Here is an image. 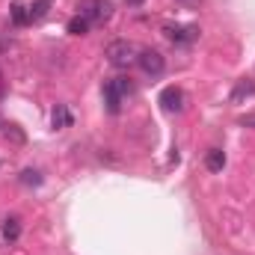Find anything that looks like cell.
I'll use <instances>...</instances> for the list:
<instances>
[{
    "label": "cell",
    "instance_id": "cell-8",
    "mask_svg": "<svg viewBox=\"0 0 255 255\" xmlns=\"http://www.w3.org/2000/svg\"><path fill=\"white\" fill-rule=\"evenodd\" d=\"M205 166H208L211 172H223V166H226V151H223V148L205 151Z\"/></svg>",
    "mask_w": 255,
    "mask_h": 255
},
{
    "label": "cell",
    "instance_id": "cell-4",
    "mask_svg": "<svg viewBox=\"0 0 255 255\" xmlns=\"http://www.w3.org/2000/svg\"><path fill=\"white\" fill-rule=\"evenodd\" d=\"M136 65H139L145 74H151V77H160V74H163V68H166V60H163V54H160V51H151V48H145V51H139Z\"/></svg>",
    "mask_w": 255,
    "mask_h": 255
},
{
    "label": "cell",
    "instance_id": "cell-3",
    "mask_svg": "<svg viewBox=\"0 0 255 255\" xmlns=\"http://www.w3.org/2000/svg\"><path fill=\"white\" fill-rule=\"evenodd\" d=\"M163 36L172 45H193L199 39V27L196 24H166L163 27Z\"/></svg>",
    "mask_w": 255,
    "mask_h": 255
},
{
    "label": "cell",
    "instance_id": "cell-17",
    "mask_svg": "<svg viewBox=\"0 0 255 255\" xmlns=\"http://www.w3.org/2000/svg\"><path fill=\"white\" fill-rule=\"evenodd\" d=\"M181 6H187V9H196V6H202V0H178Z\"/></svg>",
    "mask_w": 255,
    "mask_h": 255
},
{
    "label": "cell",
    "instance_id": "cell-7",
    "mask_svg": "<svg viewBox=\"0 0 255 255\" xmlns=\"http://www.w3.org/2000/svg\"><path fill=\"white\" fill-rule=\"evenodd\" d=\"M9 18H12V24H15V27H27V24H30V9H27L24 3H18V0H15V3L9 6Z\"/></svg>",
    "mask_w": 255,
    "mask_h": 255
},
{
    "label": "cell",
    "instance_id": "cell-16",
    "mask_svg": "<svg viewBox=\"0 0 255 255\" xmlns=\"http://www.w3.org/2000/svg\"><path fill=\"white\" fill-rule=\"evenodd\" d=\"M6 136H12V139L24 142V133H21V130H15V125H6Z\"/></svg>",
    "mask_w": 255,
    "mask_h": 255
},
{
    "label": "cell",
    "instance_id": "cell-6",
    "mask_svg": "<svg viewBox=\"0 0 255 255\" xmlns=\"http://www.w3.org/2000/svg\"><path fill=\"white\" fill-rule=\"evenodd\" d=\"M122 101H125V98L119 95V89L113 86V80H107V83H104V107H107V113H110V116H119V113H122Z\"/></svg>",
    "mask_w": 255,
    "mask_h": 255
},
{
    "label": "cell",
    "instance_id": "cell-5",
    "mask_svg": "<svg viewBox=\"0 0 255 255\" xmlns=\"http://www.w3.org/2000/svg\"><path fill=\"white\" fill-rule=\"evenodd\" d=\"M157 101H160V107L166 113H181L184 110V89L181 86H166Z\"/></svg>",
    "mask_w": 255,
    "mask_h": 255
},
{
    "label": "cell",
    "instance_id": "cell-2",
    "mask_svg": "<svg viewBox=\"0 0 255 255\" xmlns=\"http://www.w3.org/2000/svg\"><path fill=\"white\" fill-rule=\"evenodd\" d=\"M77 15H83L89 24H104L113 18V0H80Z\"/></svg>",
    "mask_w": 255,
    "mask_h": 255
},
{
    "label": "cell",
    "instance_id": "cell-1",
    "mask_svg": "<svg viewBox=\"0 0 255 255\" xmlns=\"http://www.w3.org/2000/svg\"><path fill=\"white\" fill-rule=\"evenodd\" d=\"M104 57H107V63L113 65V68H128V65L136 63L139 51H136V45H133V42H128V39H116V42H110V45H107Z\"/></svg>",
    "mask_w": 255,
    "mask_h": 255
},
{
    "label": "cell",
    "instance_id": "cell-13",
    "mask_svg": "<svg viewBox=\"0 0 255 255\" xmlns=\"http://www.w3.org/2000/svg\"><path fill=\"white\" fill-rule=\"evenodd\" d=\"M48 9H51V0H36L30 6V21H42L48 15Z\"/></svg>",
    "mask_w": 255,
    "mask_h": 255
},
{
    "label": "cell",
    "instance_id": "cell-19",
    "mask_svg": "<svg viewBox=\"0 0 255 255\" xmlns=\"http://www.w3.org/2000/svg\"><path fill=\"white\" fill-rule=\"evenodd\" d=\"M244 125H255V116H250V119H244Z\"/></svg>",
    "mask_w": 255,
    "mask_h": 255
},
{
    "label": "cell",
    "instance_id": "cell-9",
    "mask_svg": "<svg viewBox=\"0 0 255 255\" xmlns=\"http://www.w3.org/2000/svg\"><path fill=\"white\" fill-rule=\"evenodd\" d=\"M244 98H255V83L253 80H241V83L232 89V101H235V104H241Z\"/></svg>",
    "mask_w": 255,
    "mask_h": 255
},
{
    "label": "cell",
    "instance_id": "cell-11",
    "mask_svg": "<svg viewBox=\"0 0 255 255\" xmlns=\"http://www.w3.org/2000/svg\"><path fill=\"white\" fill-rule=\"evenodd\" d=\"M89 27H92V24H89L83 15H74V18L68 21V27H65V30H68L71 36H86V33H89Z\"/></svg>",
    "mask_w": 255,
    "mask_h": 255
},
{
    "label": "cell",
    "instance_id": "cell-15",
    "mask_svg": "<svg viewBox=\"0 0 255 255\" xmlns=\"http://www.w3.org/2000/svg\"><path fill=\"white\" fill-rule=\"evenodd\" d=\"M21 184H27V187H39V184H42V175H39L36 169H24V172H21Z\"/></svg>",
    "mask_w": 255,
    "mask_h": 255
},
{
    "label": "cell",
    "instance_id": "cell-18",
    "mask_svg": "<svg viewBox=\"0 0 255 255\" xmlns=\"http://www.w3.org/2000/svg\"><path fill=\"white\" fill-rule=\"evenodd\" d=\"M128 6H142V3H145V0H125Z\"/></svg>",
    "mask_w": 255,
    "mask_h": 255
},
{
    "label": "cell",
    "instance_id": "cell-10",
    "mask_svg": "<svg viewBox=\"0 0 255 255\" xmlns=\"http://www.w3.org/2000/svg\"><path fill=\"white\" fill-rule=\"evenodd\" d=\"M3 238H6L9 244H15V241L21 238V223H18V217H6V220H3Z\"/></svg>",
    "mask_w": 255,
    "mask_h": 255
},
{
    "label": "cell",
    "instance_id": "cell-14",
    "mask_svg": "<svg viewBox=\"0 0 255 255\" xmlns=\"http://www.w3.org/2000/svg\"><path fill=\"white\" fill-rule=\"evenodd\" d=\"M113 86L119 89V95H122V98L133 95V83H130V77H113Z\"/></svg>",
    "mask_w": 255,
    "mask_h": 255
},
{
    "label": "cell",
    "instance_id": "cell-12",
    "mask_svg": "<svg viewBox=\"0 0 255 255\" xmlns=\"http://www.w3.org/2000/svg\"><path fill=\"white\" fill-rule=\"evenodd\" d=\"M51 122H54V128H57V130L71 125V113H68V107H65V104H57V107H54V116H51Z\"/></svg>",
    "mask_w": 255,
    "mask_h": 255
}]
</instances>
